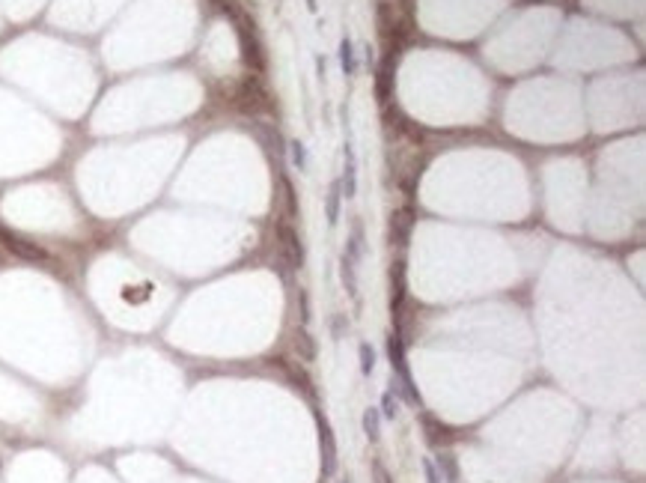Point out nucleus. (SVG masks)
Masks as SVG:
<instances>
[{"label":"nucleus","mask_w":646,"mask_h":483,"mask_svg":"<svg viewBox=\"0 0 646 483\" xmlns=\"http://www.w3.org/2000/svg\"><path fill=\"white\" fill-rule=\"evenodd\" d=\"M387 355H390V370H394V394H402L405 400L420 406V394H417L414 379H411V370H408V361H405V343H402L399 334H390Z\"/></svg>","instance_id":"f257e3e1"},{"label":"nucleus","mask_w":646,"mask_h":483,"mask_svg":"<svg viewBox=\"0 0 646 483\" xmlns=\"http://www.w3.org/2000/svg\"><path fill=\"white\" fill-rule=\"evenodd\" d=\"M0 248L9 251V254L18 257V260H27V262H48V260H51L45 248H39L36 242L21 239L18 233H13V230H6L3 224H0Z\"/></svg>","instance_id":"f03ea898"},{"label":"nucleus","mask_w":646,"mask_h":483,"mask_svg":"<svg viewBox=\"0 0 646 483\" xmlns=\"http://www.w3.org/2000/svg\"><path fill=\"white\" fill-rule=\"evenodd\" d=\"M319 421V448H322V477L331 480L337 475V466H340V454H337V438H334V429L328 424L325 415H316Z\"/></svg>","instance_id":"7ed1b4c3"},{"label":"nucleus","mask_w":646,"mask_h":483,"mask_svg":"<svg viewBox=\"0 0 646 483\" xmlns=\"http://www.w3.org/2000/svg\"><path fill=\"white\" fill-rule=\"evenodd\" d=\"M280 242H283V257L292 269H301L304 266V245H301V236L295 233L289 224H280Z\"/></svg>","instance_id":"20e7f679"},{"label":"nucleus","mask_w":646,"mask_h":483,"mask_svg":"<svg viewBox=\"0 0 646 483\" xmlns=\"http://www.w3.org/2000/svg\"><path fill=\"white\" fill-rule=\"evenodd\" d=\"M343 180H340V188H343V197H355L357 194V161H355V150L352 143L343 146Z\"/></svg>","instance_id":"39448f33"},{"label":"nucleus","mask_w":646,"mask_h":483,"mask_svg":"<svg viewBox=\"0 0 646 483\" xmlns=\"http://www.w3.org/2000/svg\"><path fill=\"white\" fill-rule=\"evenodd\" d=\"M423 429H426V442L432 448H441V445H450L453 442V433L441 421H435L432 415H423Z\"/></svg>","instance_id":"423d86ee"},{"label":"nucleus","mask_w":646,"mask_h":483,"mask_svg":"<svg viewBox=\"0 0 646 483\" xmlns=\"http://www.w3.org/2000/svg\"><path fill=\"white\" fill-rule=\"evenodd\" d=\"M402 299H405V262H396L390 269V308L399 310Z\"/></svg>","instance_id":"0eeeda50"},{"label":"nucleus","mask_w":646,"mask_h":483,"mask_svg":"<svg viewBox=\"0 0 646 483\" xmlns=\"http://www.w3.org/2000/svg\"><path fill=\"white\" fill-rule=\"evenodd\" d=\"M292 343H295V352H298V358L301 361H316V355H319V349H316V338L307 328H298L295 331V338H292Z\"/></svg>","instance_id":"6e6552de"},{"label":"nucleus","mask_w":646,"mask_h":483,"mask_svg":"<svg viewBox=\"0 0 646 483\" xmlns=\"http://www.w3.org/2000/svg\"><path fill=\"white\" fill-rule=\"evenodd\" d=\"M340 203H343V188L340 180H334L331 188H328V197H325V215H328V224H337L340 221Z\"/></svg>","instance_id":"1a4fd4ad"},{"label":"nucleus","mask_w":646,"mask_h":483,"mask_svg":"<svg viewBox=\"0 0 646 483\" xmlns=\"http://www.w3.org/2000/svg\"><path fill=\"white\" fill-rule=\"evenodd\" d=\"M343 254L352 262H361L364 260V224L361 221H352V236H348Z\"/></svg>","instance_id":"9d476101"},{"label":"nucleus","mask_w":646,"mask_h":483,"mask_svg":"<svg viewBox=\"0 0 646 483\" xmlns=\"http://www.w3.org/2000/svg\"><path fill=\"white\" fill-rule=\"evenodd\" d=\"M408 233H411V215L408 212L390 215V239H396L399 248L408 245Z\"/></svg>","instance_id":"9b49d317"},{"label":"nucleus","mask_w":646,"mask_h":483,"mask_svg":"<svg viewBox=\"0 0 646 483\" xmlns=\"http://www.w3.org/2000/svg\"><path fill=\"white\" fill-rule=\"evenodd\" d=\"M340 278H343V287L352 299H357V262H352L346 254L340 257Z\"/></svg>","instance_id":"f8f14e48"},{"label":"nucleus","mask_w":646,"mask_h":483,"mask_svg":"<svg viewBox=\"0 0 646 483\" xmlns=\"http://www.w3.org/2000/svg\"><path fill=\"white\" fill-rule=\"evenodd\" d=\"M438 468H441V477L444 483H459V463H456V457L453 454H438Z\"/></svg>","instance_id":"ddd939ff"},{"label":"nucleus","mask_w":646,"mask_h":483,"mask_svg":"<svg viewBox=\"0 0 646 483\" xmlns=\"http://www.w3.org/2000/svg\"><path fill=\"white\" fill-rule=\"evenodd\" d=\"M364 433L369 442H378V436H381V412L378 409H366L364 412Z\"/></svg>","instance_id":"4468645a"},{"label":"nucleus","mask_w":646,"mask_h":483,"mask_svg":"<svg viewBox=\"0 0 646 483\" xmlns=\"http://www.w3.org/2000/svg\"><path fill=\"white\" fill-rule=\"evenodd\" d=\"M340 66H343V75H348V78H352L355 69H357V63H355V48H352V42H348V39L340 42Z\"/></svg>","instance_id":"2eb2a0df"},{"label":"nucleus","mask_w":646,"mask_h":483,"mask_svg":"<svg viewBox=\"0 0 646 483\" xmlns=\"http://www.w3.org/2000/svg\"><path fill=\"white\" fill-rule=\"evenodd\" d=\"M289 161H292V167H298V171H307V150H304L301 141L289 143Z\"/></svg>","instance_id":"dca6fc26"},{"label":"nucleus","mask_w":646,"mask_h":483,"mask_svg":"<svg viewBox=\"0 0 646 483\" xmlns=\"http://www.w3.org/2000/svg\"><path fill=\"white\" fill-rule=\"evenodd\" d=\"M378 412L385 415V418H390V421H394V418L399 415V397H396L394 391H387L385 397H381V409H378Z\"/></svg>","instance_id":"f3484780"},{"label":"nucleus","mask_w":646,"mask_h":483,"mask_svg":"<svg viewBox=\"0 0 646 483\" xmlns=\"http://www.w3.org/2000/svg\"><path fill=\"white\" fill-rule=\"evenodd\" d=\"M357 355H361V370H364V376H369V373L376 370V352H373V346H369V343H361Z\"/></svg>","instance_id":"a211bd4d"},{"label":"nucleus","mask_w":646,"mask_h":483,"mask_svg":"<svg viewBox=\"0 0 646 483\" xmlns=\"http://www.w3.org/2000/svg\"><path fill=\"white\" fill-rule=\"evenodd\" d=\"M369 477H373V483H394V477H390V471L385 468L381 459H373V466H369Z\"/></svg>","instance_id":"6ab92c4d"},{"label":"nucleus","mask_w":646,"mask_h":483,"mask_svg":"<svg viewBox=\"0 0 646 483\" xmlns=\"http://www.w3.org/2000/svg\"><path fill=\"white\" fill-rule=\"evenodd\" d=\"M346 331H348V319L343 317V313H337V317L331 319V338H334V340H343Z\"/></svg>","instance_id":"aec40b11"},{"label":"nucleus","mask_w":646,"mask_h":483,"mask_svg":"<svg viewBox=\"0 0 646 483\" xmlns=\"http://www.w3.org/2000/svg\"><path fill=\"white\" fill-rule=\"evenodd\" d=\"M423 471H426V483H444V477L438 475V468L432 459H423Z\"/></svg>","instance_id":"412c9836"},{"label":"nucleus","mask_w":646,"mask_h":483,"mask_svg":"<svg viewBox=\"0 0 646 483\" xmlns=\"http://www.w3.org/2000/svg\"><path fill=\"white\" fill-rule=\"evenodd\" d=\"M298 299H301V322L307 325V322H310V299H307V292H304V290L298 292Z\"/></svg>","instance_id":"4be33fe9"},{"label":"nucleus","mask_w":646,"mask_h":483,"mask_svg":"<svg viewBox=\"0 0 646 483\" xmlns=\"http://www.w3.org/2000/svg\"><path fill=\"white\" fill-rule=\"evenodd\" d=\"M316 69H319V78H325V57H316Z\"/></svg>","instance_id":"5701e85b"},{"label":"nucleus","mask_w":646,"mask_h":483,"mask_svg":"<svg viewBox=\"0 0 646 483\" xmlns=\"http://www.w3.org/2000/svg\"><path fill=\"white\" fill-rule=\"evenodd\" d=\"M307 6H310V13H316V9H319V3H316V0H307Z\"/></svg>","instance_id":"b1692460"},{"label":"nucleus","mask_w":646,"mask_h":483,"mask_svg":"<svg viewBox=\"0 0 646 483\" xmlns=\"http://www.w3.org/2000/svg\"><path fill=\"white\" fill-rule=\"evenodd\" d=\"M3 262H6V254H3V251H0V266H3Z\"/></svg>","instance_id":"393cba45"},{"label":"nucleus","mask_w":646,"mask_h":483,"mask_svg":"<svg viewBox=\"0 0 646 483\" xmlns=\"http://www.w3.org/2000/svg\"><path fill=\"white\" fill-rule=\"evenodd\" d=\"M343 483H348V480H343Z\"/></svg>","instance_id":"a878e982"}]
</instances>
